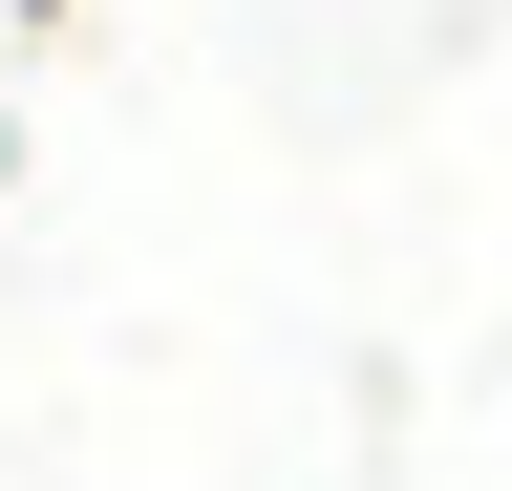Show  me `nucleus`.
<instances>
[]
</instances>
